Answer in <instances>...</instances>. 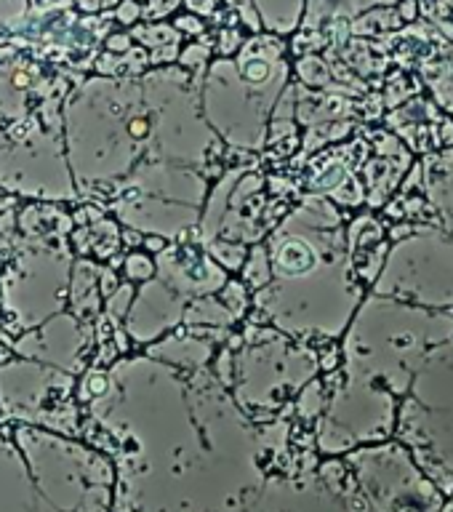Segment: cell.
<instances>
[{"instance_id":"1","label":"cell","mask_w":453,"mask_h":512,"mask_svg":"<svg viewBox=\"0 0 453 512\" xmlns=\"http://www.w3.org/2000/svg\"><path fill=\"white\" fill-rule=\"evenodd\" d=\"M94 416L112 440L115 512H238L262 480L248 424L214 438L187 403H96Z\"/></svg>"},{"instance_id":"2","label":"cell","mask_w":453,"mask_h":512,"mask_svg":"<svg viewBox=\"0 0 453 512\" xmlns=\"http://www.w3.org/2000/svg\"><path fill=\"white\" fill-rule=\"evenodd\" d=\"M0 512H112V464L54 432H0Z\"/></svg>"},{"instance_id":"3","label":"cell","mask_w":453,"mask_h":512,"mask_svg":"<svg viewBox=\"0 0 453 512\" xmlns=\"http://www.w3.org/2000/svg\"><path fill=\"white\" fill-rule=\"evenodd\" d=\"M374 294L398 302L453 310V235L432 224H411L395 235Z\"/></svg>"},{"instance_id":"4","label":"cell","mask_w":453,"mask_h":512,"mask_svg":"<svg viewBox=\"0 0 453 512\" xmlns=\"http://www.w3.org/2000/svg\"><path fill=\"white\" fill-rule=\"evenodd\" d=\"M422 174L432 211L438 214V227L453 235V150L424 160Z\"/></svg>"},{"instance_id":"5","label":"cell","mask_w":453,"mask_h":512,"mask_svg":"<svg viewBox=\"0 0 453 512\" xmlns=\"http://www.w3.org/2000/svg\"><path fill=\"white\" fill-rule=\"evenodd\" d=\"M424 78L440 107L453 115V48H448L446 56H440L438 62L424 70Z\"/></svg>"},{"instance_id":"6","label":"cell","mask_w":453,"mask_h":512,"mask_svg":"<svg viewBox=\"0 0 453 512\" xmlns=\"http://www.w3.org/2000/svg\"><path fill=\"white\" fill-rule=\"evenodd\" d=\"M438 3H440V6H446L448 11H451V14H453V0H438Z\"/></svg>"}]
</instances>
